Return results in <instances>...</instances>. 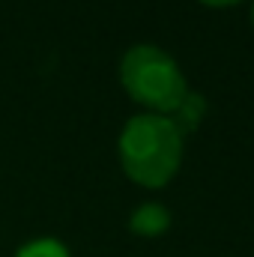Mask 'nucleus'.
<instances>
[{
    "label": "nucleus",
    "instance_id": "2",
    "mask_svg": "<svg viewBox=\"0 0 254 257\" xmlns=\"http://www.w3.org/2000/svg\"><path fill=\"white\" fill-rule=\"evenodd\" d=\"M120 81L132 99L159 114H174L189 93L177 60L156 45L129 48L120 63Z\"/></svg>",
    "mask_w": 254,
    "mask_h": 257
},
{
    "label": "nucleus",
    "instance_id": "1",
    "mask_svg": "<svg viewBox=\"0 0 254 257\" xmlns=\"http://www.w3.org/2000/svg\"><path fill=\"white\" fill-rule=\"evenodd\" d=\"M183 159V135L165 114H138L120 135V162L135 183L159 189L171 183Z\"/></svg>",
    "mask_w": 254,
    "mask_h": 257
},
{
    "label": "nucleus",
    "instance_id": "7",
    "mask_svg": "<svg viewBox=\"0 0 254 257\" xmlns=\"http://www.w3.org/2000/svg\"><path fill=\"white\" fill-rule=\"evenodd\" d=\"M251 21H254V9H251Z\"/></svg>",
    "mask_w": 254,
    "mask_h": 257
},
{
    "label": "nucleus",
    "instance_id": "5",
    "mask_svg": "<svg viewBox=\"0 0 254 257\" xmlns=\"http://www.w3.org/2000/svg\"><path fill=\"white\" fill-rule=\"evenodd\" d=\"M15 257H69V248H66L60 239H51V236H42V239H30L24 242Z\"/></svg>",
    "mask_w": 254,
    "mask_h": 257
},
{
    "label": "nucleus",
    "instance_id": "4",
    "mask_svg": "<svg viewBox=\"0 0 254 257\" xmlns=\"http://www.w3.org/2000/svg\"><path fill=\"white\" fill-rule=\"evenodd\" d=\"M203 114H206V99H203L200 93H186V99H183L180 108L171 114V120H174V126L180 128V135H183V132L197 128V123H200Z\"/></svg>",
    "mask_w": 254,
    "mask_h": 257
},
{
    "label": "nucleus",
    "instance_id": "3",
    "mask_svg": "<svg viewBox=\"0 0 254 257\" xmlns=\"http://www.w3.org/2000/svg\"><path fill=\"white\" fill-rule=\"evenodd\" d=\"M168 224H171V212L162 203H141L129 218V227L141 236H159L168 230Z\"/></svg>",
    "mask_w": 254,
    "mask_h": 257
},
{
    "label": "nucleus",
    "instance_id": "6",
    "mask_svg": "<svg viewBox=\"0 0 254 257\" xmlns=\"http://www.w3.org/2000/svg\"><path fill=\"white\" fill-rule=\"evenodd\" d=\"M203 3H209V6H230V3H236V0H203Z\"/></svg>",
    "mask_w": 254,
    "mask_h": 257
}]
</instances>
